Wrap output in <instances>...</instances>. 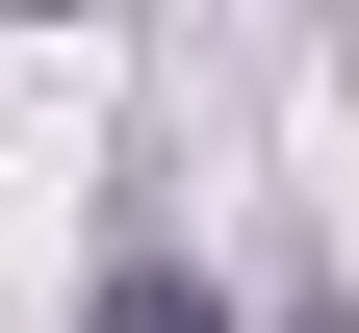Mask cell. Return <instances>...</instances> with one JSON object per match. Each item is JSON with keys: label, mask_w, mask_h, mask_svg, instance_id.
I'll list each match as a JSON object with an SVG mask.
<instances>
[{"label": "cell", "mask_w": 359, "mask_h": 333, "mask_svg": "<svg viewBox=\"0 0 359 333\" xmlns=\"http://www.w3.org/2000/svg\"><path fill=\"white\" fill-rule=\"evenodd\" d=\"M77 333H205V282H180V257H103V308H77Z\"/></svg>", "instance_id": "obj_1"}, {"label": "cell", "mask_w": 359, "mask_h": 333, "mask_svg": "<svg viewBox=\"0 0 359 333\" xmlns=\"http://www.w3.org/2000/svg\"><path fill=\"white\" fill-rule=\"evenodd\" d=\"M283 333H359V282H308V308H283Z\"/></svg>", "instance_id": "obj_2"}]
</instances>
